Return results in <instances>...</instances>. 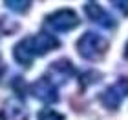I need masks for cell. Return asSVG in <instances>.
Returning a JSON list of instances; mask_svg holds the SVG:
<instances>
[{"mask_svg":"<svg viewBox=\"0 0 128 120\" xmlns=\"http://www.w3.org/2000/svg\"><path fill=\"white\" fill-rule=\"evenodd\" d=\"M77 51L86 60H101L108 51V42L101 35L88 31L77 40Z\"/></svg>","mask_w":128,"mask_h":120,"instance_id":"1","label":"cell"},{"mask_svg":"<svg viewBox=\"0 0 128 120\" xmlns=\"http://www.w3.org/2000/svg\"><path fill=\"white\" fill-rule=\"evenodd\" d=\"M79 26V16L73 9H59L55 13H51L46 16L44 20V27L50 31H59V33H66L70 29Z\"/></svg>","mask_w":128,"mask_h":120,"instance_id":"2","label":"cell"},{"mask_svg":"<svg viewBox=\"0 0 128 120\" xmlns=\"http://www.w3.org/2000/svg\"><path fill=\"white\" fill-rule=\"evenodd\" d=\"M126 96H128V78L121 77L117 82H114L101 93V102L108 109H117L123 98H126Z\"/></svg>","mask_w":128,"mask_h":120,"instance_id":"3","label":"cell"},{"mask_svg":"<svg viewBox=\"0 0 128 120\" xmlns=\"http://www.w3.org/2000/svg\"><path fill=\"white\" fill-rule=\"evenodd\" d=\"M33 95L37 96L40 102H44V104H53V102L59 100V93H57V87L53 84H51V80L48 77H42L38 78L37 82L33 84Z\"/></svg>","mask_w":128,"mask_h":120,"instance_id":"4","label":"cell"},{"mask_svg":"<svg viewBox=\"0 0 128 120\" xmlns=\"http://www.w3.org/2000/svg\"><path fill=\"white\" fill-rule=\"evenodd\" d=\"M59 40H57L53 35H50V33H38V35L35 37H30V47L33 51V55H46L50 53V51H53L59 47Z\"/></svg>","mask_w":128,"mask_h":120,"instance_id":"5","label":"cell"},{"mask_svg":"<svg viewBox=\"0 0 128 120\" xmlns=\"http://www.w3.org/2000/svg\"><path fill=\"white\" fill-rule=\"evenodd\" d=\"M28 107L18 100H6L0 107V120H28Z\"/></svg>","mask_w":128,"mask_h":120,"instance_id":"6","label":"cell"},{"mask_svg":"<svg viewBox=\"0 0 128 120\" xmlns=\"http://www.w3.org/2000/svg\"><path fill=\"white\" fill-rule=\"evenodd\" d=\"M84 11H86V15L90 16V20H94V22H97V24H101L104 27H114L115 26V22L112 20V16H110L106 11H104L99 4H95V2L86 4Z\"/></svg>","mask_w":128,"mask_h":120,"instance_id":"7","label":"cell"},{"mask_svg":"<svg viewBox=\"0 0 128 120\" xmlns=\"http://www.w3.org/2000/svg\"><path fill=\"white\" fill-rule=\"evenodd\" d=\"M13 55H15V60L18 62L20 66H24V67L31 66V64H33L35 55H33V51H31V47H30V38L20 40V42L15 45Z\"/></svg>","mask_w":128,"mask_h":120,"instance_id":"8","label":"cell"},{"mask_svg":"<svg viewBox=\"0 0 128 120\" xmlns=\"http://www.w3.org/2000/svg\"><path fill=\"white\" fill-rule=\"evenodd\" d=\"M38 120H64V117L53 109H42L38 111Z\"/></svg>","mask_w":128,"mask_h":120,"instance_id":"9","label":"cell"},{"mask_svg":"<svg viewBox=\"0 0 128 120\" xmlns=\"http://www.w3.org/2000/svg\"><path fill=\"white\" fill-rule=\"evenodd\" d=\"M6 5H8L9 9H13V11H24V9H28L30 7V2L28 0H8L6 2Z\"/></svg>","mask_w":128,"mask_h":120,"instance_id":"10","label":"cell"},{"mask_svg":"<svg viewBox=\"0 0 128 120\" xmlns=\"http://www.w3.org/2000/svg\"><path fill=\"white\" fill-rule=\"evenodd\" d=\"M114 5L119 11H123V15H128V2H114Z\"/></svg>","mask_w":128,"mask_h":120,"instance_id":"11","label":"cell"},{"mask_svg":"<svg viewBox=\"0 0 128 120\" xmlns=\"http://www.w3.org/2000/svg\"><path fill=\"white\" fill-rule=\"evenodd\" d=\"M124 56L128 58V44H126V49H124Z\"/></svg>","mask_w":128,"mask_h":120,"instance_id":"12","label":"cell"}]
</instances>
